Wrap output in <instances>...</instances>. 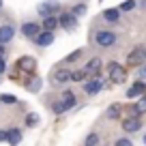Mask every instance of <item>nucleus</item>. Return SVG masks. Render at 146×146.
<instances>
[{"mask_svg":"<svg viewBox=\"0 0 146 146\" xmlns=\"http://www.w3.org/2000/svg\"><path fill=\"white\" fill-rule=\"evenodd\" d=\"M73 105H75V95L69 92V90H64L62 95H60V99L54 103V114H62V112L71 110Z\"/></svg>","mask_w":146,"mask_h":146,"instance_id":"1","label":"nucleus"},{"mask_svg":"<svg viewBox=\"0 0 146 146\" xmlns=\"http://www.w3.org/2000/svg\"><path fill=\"white\" fill-rule=\"evenodd\" d=\"M108 73H110V80L114 84H125L127 82V69L120 67L118 62H110L108 64Z\"/></svg>","mask_w":146,"mask_h":146,"instance_id":"2","label":"nucleus"},{"mask_svg":"<svg viewBox=\"0 0 146 146\" xmlns=\"http://www.w3.org/2000/svg\"><path fill=\"white\" fill-rule=\"evenodd\" d=\"M142 62H146V47L144 45L135 47V50L129 52V56H127V64H131V67H137V64H142Z\"/></svg>","mask_w":146,"mask_h":146,"instance_id":"3","label":"nucleus"},{"mask_svg":"<svg viewBox=\"0 0 146 146\" xmlns=\"http://www.w3.org/2000/svg\"><path fill=\"white\" fill-rule=\"evenodd\" d=\"M58 9H60L58 0H45V2H41V5H39V15H43V17H50V15L56 13Z\"/></svg>","mask_w":146,"mask_h":146,"instance_id":"4","label":"nucleus"},{"mask_svg":"<svg viewBox=\"0 0 146 146\" xmlns=\"http://www.w3.org/2000/svg\"><path fill=\"white\" fill-rule=\"evenodd\" d=\"M17 69L24 73H35L36 69V60L32 58V56H22V58L17 60Z\"/></svg>","mask_w":146,"mask_h":146,"instance_id":"5","label":"nucleus"},{"mask_svg":"<svg viewBox=\"0 0 146 146\" xmlns=\"http://www.w3.org/2000/svg\"><path fill=\"white\" fill-rule=\"evenodd\" d=\"M97 43H99L101 47H110V45H114L116 43V35L114 32H110V30H103L97 35Z\"/></svg>","mask_w":146,"mask_h":146,"instance_id":"6","label":"nucleus"},{"mask_svg":"<svg viewBox=\"0 0 146 146\" xmlns=\"http://www.w3.org/2000/svg\"><path fill=\"white\" fill-rule=\"evenodd\" d=\"M58 22H60V26H62L64 30H73V28L78 26V19H75L73 13H60Z\"/></svg>","mask_w":146,"mask_h":146,"instance_id":"7","label":"nucleus"},{"mask_svg":"<svg viewBox=\"0 0 146 146\" xmlns=\"http://www.w3.org/2000/svg\"><path fill=\"white\" fill-rule=\"evenodd\" d=\"M140 127H142V120H140L137 114H133V116H129V118L123 120V129L125 131H140Z\"/></svg>","mask_w":146,"mask_h":146,"instance_id":"8","label":"nucleus"},{"mask_svg":"<svg viewBox=\"0 0 146 146\" xmlns=\"http://www.w3.org/2000/svg\"><path fill=\"white\" fill-rule=\"evenodd\" d=\"M36 43H39L41 47L52 45V43H54V32H52V30H43V32H39V35H36Z\"/></svg>","mask_w":146,"mask_h":146,"instance_id":"9","label":"nucleus"},{"mask_svg":"<svg viewBox=\"0 0 146 146\" xmlns=\"http://www.w3.org/2000/svg\"><path fill=\"white\" fill-rule=\"evenodd\" d=\"M144 92H146V84H144V82H135V84L127 90V97H129V99H135V97H142Z\"/></svg>","mask_w":146,"mask_h":146,"instance_id":"10","label":"nucleus"},{"mask_svg":"<svg viewBox=\"0 0 146 146\" xmlns=\"http://www.w3.org/2000/svg\"><path fill=\"white\" fill-rule=\"evenodd\" d=\"M84 90H86L88 95H97V92L101 90V80L97 78V75H95V78H90V82L84 84Z\"/></svg>","mask_w":146,"mask_h":146,"instance_id":"11","label":"nucleus"},{"mask_svg":"<svg viewBox=\"0 0 146 146\" xmlns=\"http://www.w3.org/2000/svg\"><path fill=\"white\" fill-rule=\"evenodd\" d=\"M22 32H24V36H36L39 32H41V26L35 24V22H28V24H24Z\"/></svg>","mask_w":146,"mask_h":146,"instance_id":"12","label":"nucleus"},{"mask_svg":"<svg viewBox=\"0 0 146 146\" xmlns=\"http://www.w3.org/2000/svg\"><path fill=\"white\" fill-rule=\"evenodd\" d=\"M13 35H15V30H13V26H0V43H9L11 39H13Z\"/></svg>","mask_w":146,"mask_h":146,"instance_id":"13","label":"nucleus"},{"mask_svg":"<svg viewBox=\"0 0 146 146\" xmlns=\"http://www.w3.org/2000/svg\"><path fill=\"white\" fill-rule=\"evenodd\" d=\"M41 86H43V80H41V78H30V80L26 82V88H28L30 92L41 90Z\"/></svg>","mask_w":146,"mask_h":146,"instance_id":"14","label":"nucleus"},{"mask_svg":"<svg viewBox=\"0 0 146 146\" xmlns=\"http://www.w3.org/2000/svg\"><path fill=\"white\" fill-rule=\"evenodd\" d=\"M84 69L88 71V75H97V73H99V69H101V60H99V58H92Z\"/></svg>","mask_w":146,"mask_h":146,"instance_id":"15","label":"nucleus"},{"mask_svg":"<svg viewBox=\"0 0 146 146\" xmlns=\"http://www.w3.org/2000/svg\"><path fill=\"white\" fill-rule=\"evenodd\" d=\"M56 82H58V84L71 82V71H67V69H58V71H56Z\"/></svg>","mask_w":146,"mask_h":146,"instance_id":"16","label":"nucleus"},{"mask_svg":"<svg viewBox=\"0 0 146 146\" xmlns=\"http://www.w3.org/2000/svg\"><path fill=\"white\" fill-rule=\"evenodd\" d=\"M9 142L11 144H19L22 142V129H17V127L9 129Z\"/></svg>","mask_w":146,"mask_h":146,"instance_id":"17","label":"nucleus"},{"mask_svg":"<svg viewBox=\"0 0 146 146\" xmlns=\"http://www.w3.org/2000/svg\"><path fill=\"white\" fill-rule=\"evenodd\" d=\"M118 116H120V103H112L108 108V118L114 120V118H118Z\"/></svg>","mask_w":146,"mask_h":146,"instance_id":"18","label":"nucleus"},{"mask_svg":"<svg viewBox=\"0 0 146 146\" xmlns=\"http://www.w3.org/2000/svg\"><path fill=\"white\" fill-rule=\"evenodd\" d=\"M58 24H60V22H58V17H52V15L43 19V28H45V30H54Z\"/></svg>","mask_w":146,"mask_h":146,"instance_id":"19","label":"nucleus"},{"mask_svg":"<svg viewBox=\"0 0 146 146\" xmlns=\"http://www.w3.org/2000/svg\"><path fill=\"white\" fill-rule=\"evenodd\" d=\"M118 13H120V9H108V11H103V17L108 19V22H116V19H118Z\"/></svg>","mask_w":146,"mask_h":146,"instance_id":"20","label":"nucleus"},{"mask_svg":"<svg viewBox=\"0 0 146 146\" xmlns=\"http://www.w3.org/2000/svg\"><path fill=\"white\" fill-rule=\"evenodd\" d=\"M142 112H146V97L142 95V99L135 103V108H133V114H142Z\"/></svg>","mask_w":146,"mask_h":146,"instance_id":"21","label":"nucleus"},{"mask_svg":"<svg viewBox=\"0 0 146 146\" xmlns=\"http://www.w3.org/2000/svg\"><path fill=\"white\" fill-rule=\"evenodd\" d=\"M84 78H88V71H86V69H80V71L71 73V82H80V80H84Z\"/></svg>","mask_w":146,"mask_h":146,"instance_id":"22","label":"nucleus"},{"mask_svg":"<svg viewBox=\"0 0 146 146\" xmlns=\"http://www.w3.org/2000/svg\"><path fill=\"white\" fill-rule=\"evenodd\" d=\"M0 101H2V103H15V101H17V97L11 95V92H5V95H0Z\"/></svg>","mask_w":146,"mask_h":146,"instance_id":"23","label":"nucleus"},{"mask_svg":"<svg viewBox=\"0 0 146 146\" xmlns=\"http://www.w3.org/2000/svg\"><path fill=\"white\" fill-rule=\"evenodd\" d=\"M36 123H39V114H28V118H26V125H28V127H35Z\"/></svg>","mask_w":146,"mask_h":146,"instance_id":"24","label":"nucleus"},{"mask_svg":"<svg viewBox=\"0 0 146 146\" xmlns=\"http://www.w3.org/2000/svg\"><path fill=\"white\" fill-rule=\"evenodd\" d=\"M133 7H135V2H133V0H127V2H123V5H120V11H131Z\"/></svg>","mask_w":146,"mask_h":146,"instance_id":"25","label":"nucleus"},{"mask_svg":"<svg viewBox=\"0 0 146 146\" xmlns=\"http://www.w3.org/2000/svg\"><path fill=\"white\" fill-rule=\"evenodd\" d=\"M97 142H99V135H97V133H90V135L86 137V144L88 146H92V144H97Z\"/></svg>","mask_w":146,"mask_h":146,"instance_id":"26","label":"nucleus"},{"mask_svg":"<svg viewBox=\"0 0 146 146\" xmlns=\"http://www.w3.org/2000/svg\"><path fill=\"white\" fill-rule=\"evenodd\" d=\"M78 56H80V50H75V52H71V54H69V56H67V58H64V60H62V62H73V60L78 58Z\"/></svg>","mask_w":146,"mask_h":146,"instance_id":"27","label":"nucleus"},{"mask_svg":"<svg viewBox=\"0 0 146 146\" xmlns=\"http://www.w3.org/2000/svg\"><path fill=\"white\" fill-rule=\"evenodd\" d=\"M84 13H86V5H78L73 9V15H84Z\"/></svg>","mask_w":146,"mask_h":146,"instance_id":"28","label":"nucleus"},{"mask_svg":"<svg viewBox=\"0 0 146 146\" xmlns=\"http://www.w3.org/2000/svg\"><path fill=\"white\" fill-rule=\"evenodd\" d=\"M116 146H131V140H129V137H120V140L116 142Z\"/></svg>","mask_w":146,"mask_h":146,"instance_id":"29","label":"nucleus"},{"mask_svg":"<svg viewBox=\"0 0 146 146\" xmlns=\"http://www.w3.org/2000/svg\"><path fill=\"white\" fill-rule=\"evenodd\" d=\"M9 140V131H5V129H0V142Z\"/></svg>","mask_w":146,"mask_h":146,"instance_id":"30","label":"nucleus"},{"mask_svg":"<svg viewBox=\"0 0 146 146\" xmlns=\"http://www.w3.org/2000/svg\"><path fill=\"white\" fill-rule=\"evenodd\" d=\"M137 75H140V78H146V62L142 64L140 67V71H137Z\"/></svg>","mask_w":146,"mask_h":146,"instance_id":"31","label":"nucleus"},{"mask_svg":"<svg viewBox=\"0 0 146 146\" xmlns=\"http://www.w3.org/2000/svg\"><path fill=\"white\" fill-rule=\"evenodd\" d=\"M7 71V62H5V58L0 56V73H5Z\"/></svg>","mask_w":146,"mask_h":146,"instance_id":"32","label":"nucleus"},{"mask_svg":"<svg viewBox=\"0 0 146 146\" xmlns=\"http://www.w3.org/2000/svg\"><path fill=\"white\" fill-rule=\"evenodd\" d=\"M5 54V45H2V43H0V56Z\"/></svg>","mask_w":146,"mask_h":146,"instance_id":"33","label":"nucleus"},{"mask_svg":"<svg viewBox=\"0 0 146 146\" xmlns=\"http://www.w3.org/2000/svg\"><path fill=\"white\" fill-rule=\"evenodd\" d=\"M0 9H2V0H0Z\"/></svg>","mask_w":146,"mask_h":146,"instance_id":"34","label":"nucleus"},{"mask_svg":"<svg viewBox=\"0 0 146 146\" xmlns=\"http://www.w3.org/2000/svg\"><path fill=\"white\" fill-rule=\"evenodd\" d=\"M144 144H146V135H144Z\"/></svg>","mask_w":146,"mask_h":146,"instance_id":"35","label":"nucleus"}]
</instances>
